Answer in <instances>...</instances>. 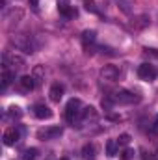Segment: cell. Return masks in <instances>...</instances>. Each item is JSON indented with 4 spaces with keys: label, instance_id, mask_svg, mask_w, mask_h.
Masks as SVG:
<instances>
[{
    "label": "cell",
    "instance_id": "24",
    "mask_svg": "<svg viewBox=\"0 0 158 160\" xmlns=\"http://www.w3.org/2000/svg\"><path fill=\"white\" fill-rule=\"evenodd\" d=\"M117 143L119 145H128L130 143V134H121L117 138Z\"/></svg>",
    "mask_w": 158,
    "mask_h": 160
},
{
    "label": "cell",
    "instance_id": "19",
    "mask_svg": "<svg viewBox=\"0 0 158 160\" xmlns=\"http://www.w3.org/2000/svg\"><path fill=\"white\" fill-rule=\"evenodd\" d=\"M117 147H119L117 140H108L106 142V153H108V157H116L117 155Z\"/></svg>",
    "mask_w": 158,
    "mask_h": 160
},
{
    "label": "cell",
    "instance_id": "16",
    "mask_svg": "<svg viewBox=\"0 0 158 160\" xmlns=\"http://www.w3.org/2000/svg\"><path fill=\"white\" fill-rule=\"evenodd\" d=\"M95 39H97V32H95V30H84V34H82V43H84V47L93 45Z\"/></svg>",
    "mask_w": 158,
    "mask_h": 160
},
{
    "label": "cell",
    "instance_id": "12",
    "mask_svg": "<svg viewBox=\"0 0 158 160\" xmlns=\"http://www.w3.org/2000/svg\"><path fill=\"white\" fill-rule=\"evenodd\" d=\"M97 110L93 108V106H86L82 112H80V119L84 121V123H89V121H97Z\"/></svg>",
    "mask_w": 158,
    "mask_h": 160
},
{
    "label": "cell",
    "instance_id": "20",
    "mask_svg": "<svg viewBox=\"0 0 158 160\" xmlns=\"http://www.w3.org/2000/svg\"><path fill=\"white\" fill-rule=\"evenodd\" d=\"M37 157H39V151L36 147L22 151V160H37Z\"/></svg>",
    "mask_w": 158,
    "mask_h": 160
},
{
    "label": "cell",
    "instance_id": "14",
    "mask_svg": "<svg viewBox=\"0 0 158 160\" xmlns=\"http://www.w3.org/2000/svg\"><path fill=\"white\" fill-rule=\"evenodd\" d=\"M13 80H15V71H11V69H4V71H2V89H6Z\"/></svg>",
    "mask_w": 158,
    "mask_h": 160
},
{
    "label": "cell",
    "instance_id": "7",
    "mask_svg": "<svg viewBox=\"0 0 158 160\" xmlns=\"http://www.w3.org/2000/svg\"><path fill=\"white\" fill-rule=\"evenodd\" d=\"M101 78L106 82H116L119 78V69L116 65H104L101 69Z\"/></svg>",
    "mask_w": 158,
    "mask_h": 160
},
{
    "label": "cell",
    "instance_id": "26",
    "mask_svg": "<svg viewBox=\"0 0 158 160\" xmlns=\"http://www.w3.org/2000/svg\"><path fill=\"white\" fill-rule=\"evenodd\" d=\"M151 130H153V134H156V136H158V116L155 118V123H153V127H151Z\"/></svg>",
    "mask_w": 158,
    "mask_h": 160
},
{
    "label": "cell",
    "instance_id": "10",
    "mask_svg": "<svg viewBox=\"0 0 158 160\" xmlns=\"http://www.w3.org/2000/svg\"><path fill=\"white\" fill-rule=\"evenodd\" d=\"M21 140V132H19V128H15V127H11V128H7L6 132H4V145H15L17 142Z\"/></svg>",
    "mask_w": 158,
    "mask_h": 160
},
{
    "label": "cell",
    "instance_id": "8",
    "mask_svg": "<svg viewBox=\"0 0 158 160\" xmlns=\"http://www.w3.org/2000/svg\"><path fill=\"white\" fill-rule=\"evenodd\" d=\"M58 11H60L63 17H67V19L77 17V9L71 6V2H69V0H58Z\"/></svg>",
    "mask_w": 158,
    "mask_h": 160
},
{
    "label": "cell",
    "instance_id": "23",
    "mask_svg": "<svg viewBox=\"0 0 158 160\" xmlns=\"http://www.w3.org/2000/svg\"><path fill=\"white\" fill-rule=\"evenodd\" d=\"M134 157V149H130V147H126L123 153H121V160H130Z\"/></svg>",
    "mask_w": 158,
    "mask_h": 160
},
{
    "label": "cell",
    "instance_id": "5",
    "mask_svg": "<svg viewBox=\"0 0 158 160\" xmlns=\"http://www.w3.org/2000/svg\"><path fill=\"white\" fill-rule=\"evenodd\" d=\"M62 127H47V128H41L37 130V138L39 140H54L58 136H62Z\"/></svg>",
    "mask_w": 158,
    "mask_h": 160
},
{
    "label": "cell",
    "instance_id": "13",
    "mask_svg": "<svg viewBox=\"0 0 158 160\" xmlns=\"http://www.w3.org/2000/svg\"><path fill=\"white\" fill-rule=\"evenodd\" d=\"M19 84H21V88L24 89V91H32L37 84H36V80H34V77L32 75H24L22 78L19 80Z\"/></svg>",
    "mask_w": 158,
    "mask_h": 160
},
{
    "label": "cell",
    "instance_id": "1",
    "mask_svg": "<svg viewBox=\"0 0 158 160\" xmlns=\"http://www.w3.org/2000/svg\"><path fill=\"white\" fill-rule=\"evenodd\" d=\"M9 43H11L17 50H22V52H26V54H32V52L36 50L32 38H30L28 34H22V32H15V34L9 38Z\"/></svg>",
    "mask_w": 158,
    "mask_h": 160
},
{
    "label": "cell",
    "instance_id": "18",
    "mask_svg": "<svg viewBox=\"0 0 158 160\" xmlns=\"http://www.w3.org/2000/svg\"><path fill=\"white\" fill-rule=\"evenodd\" d=\"M32 77H34V80H36V84L39 86L41 82L45 80V69H43V65H36V67H34Z\"/></svg>",
    "mask_w": 158,
    "mask_h": 160
},
{
    "label": "cell",
    "instance_id": "9",
    "mask_svg": "<svg viewBox=\"0 0 158 160\" xmlns=\"http://www.w3.org/2000/svg\"><path fill=\"white\" fill-rule=\"evenodd\" d=\"M63 93H65V86H63V84H60V82H56V84H52V86H50L48 97H50V101H52V102H60V101H62V97H63Z\"/></svg>",
    "mask_w": 158,
    "mask_h": 160
},
{
    "label": "cell",
    "instance_id": "11",
    "mask_svg": "<svg viewBox=\"0 0 158 160\" xmlns=\"http://www.w3.org/2000/svg\"><path fill=\"white\" fill-rule=\"evenodd\" d=\"M34 114L37 119H50L52 118V110L47 104H36L34 106Z\"/></svg>",
    "mask_w": 158,
    "mask_h": 160
},
{
    "label": "cell",
    "instance_id": "15",
    "mask_svg": "<svg viewBox=\"0 0 158 160\" xmlns=\"http://www.w3.org/2000/svg\"><path fill=\"white\" fill-rule=\"evenodd\" d=\"M149 22H151V19H149L147 15H140V17H136V19L132 21V26H134L136 30H141V28L149 26Z\"/></svg>",
    "mask_w": 158,
    "mask_h": 160
},
{
    "label": "cell",
    "instance_id": "22",
    "mask_svg": "<svg viewBox=\"0 0 158 160\" xmlns=\"http://www.w3.org/2000/svg\"><path fill=\"white\" fill-rule=\"evenodd\" d=\"M19 19H22V9L11 11V13L7 15V21H9V22H19Z\"/></svg>",
    "mask_w": 158,
    "mask_h": 160
},
{
    "label": "cell",
    "instance_id": "2",
    "mask_svg": "<svg viewBox=\"0 0 158 160\" xmlns=\"http://www.w3.org/2000/svg\"><path fill=\"white\" fill-rule=\"evenodd\" d=\"M2 62H4V69H7V65H11L13 71H21V69L26 67L24 58L19 56V54H4L2 56Z\"/></svg>",
    "mask_w": 158,
    "mask_h": 160
},
{
    "label": "cell",
    "instance_id": "28",
    "mask_svg": "<svg viewBox=\"0 0 158 160\" xmlns=\"http://www.w3.org/2000/svg\"><path fill=\"white\" fill-rule=\"evenodd\" d=\"M28 2H30V6H32L34 9H36V8H37V4H39V0H28Z\"/></svg>",
    "mask_w": 158,
    "mask_h": 160
},
{
    "label": "cell",
    "instance_id": "21",
    "mask_svg": "<svg viewBox=\"0 0 158 160\" xmlns=\"http://www.w3.org/2000/svg\"><path fill=\"white\" fill-rule=\"evenodd\" d=\"M7 116H9L11 119H21V118H22V110H21L19 106H15V104H13V106H9V108H7Z\"/></svg>",
    "mask_w": 158,
    "mask_h": 160
},
{
    "label": "cell",
    "instance_id": "25",
    "mask_svg": "<svg viewBox=\"0 0 158 160\" xmlns=\"http://www.w3.org/2000/svg\"><path fill=\"white\" fill-rule=\"evenodd\" d=\"M84 6H86V9H87V11H91V13H95V11H97V6H95V2H93V0H84Z\"/></svg>",
    "mask_w": 158,
    "mask_h": 160
},
{
    "label": "cell",
    "instance_id": "17",
    "mask_svg": "<svg viewBox=\"0 0 158 160\" xmlns=\"http://www.w3.org/2000/svg\"><path fill=\"white\" fill-rule=\"evenodd\" d=\"M82 158L84 160H95V145L87 143L82 147Z\"/></svg>",
    "mask_w": 158,
    "mask_h": 160
},
{
    "label": "cell",
    "instance_id": "29",
    "mask_svg": "<svg viewBox=\"0 0 158 160\" xmlns=\"http://www.w3.org/2000/svg\"><path fill=\"white\" fill-rule=\"evenodd\" d=\"M62 160H69V158H62Z\"/></svg>",
    "mask_w": 158,
    "mask_h": 160
},
{
    "label": "cell",
    "instance_id": "6",
    "mask_svg": "<svg viewBox=\"0 0 158 160\" xmlns=\"http://www.w3.org/2000/svg\"><path fill=\"white\" fill-rule=\"evenodd\" d=\"M112 99H114V102H119V104H130V102L140 101V97H134V93H130V91H117L112 95Z\"/></svg>",
    "mask_w": 158,
    "mask_h": 160
},
{
    "label": "cell",
    "instance_id": "4",
    "mask_svg": "<svg viewBox=\"0 0 158 160\" xmlns=\"http://www.w3.org/2000/svg\"><path fill=\"white\" fill-rule=\"evenodd\" d=\"M158 75V71L155 69V65H151V63H141L140 67H138V77L141 80H147V82H151V80H155Z\"/></svg>",
    "mask_w": 158,
    "mask_h": 160
},
{
    "label": "cell",
    "instance_id": "3",
    "mask_svg": "<svg viewBox=\"0 0 158 160\" xmlns=\"http://www.w3.org/2000/svg\"><path fill=\"white\" fill-rule=\"evenodd\" d=\"M80 106H82L80 99H71L67 102V106H65V119L69 121V123H75V119L80 116V112H82Z\"/></svg>",
    "mask_w": 158,
    "mask_h": 160
},
{
    "label": "cell",
    "instance_id": "27",
    "mask_svg": "<svg viewBox=\"0 0 158 160\" xmlns=\"http://www.w3.org/2000/svg\"><path fill=\"white\" fill-rule=\"evenodd\" d=\"M145 54H151V56H156L158 58V50L156 48H145Z\"/></svg>",
    "mask_w": 158,
    "mask_h": 160
}]
</instances>
